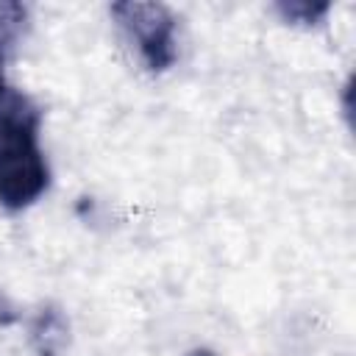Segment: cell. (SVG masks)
<instances>
[{
    "mask_svg": "<svg viewBox=\"0 0 356 356\" xmlns=\"http://www.w3.org/2000/svg\"><path fill=\"white\" fill-rule=\"evenodd\" d=\"M39 122L42 114L28 95L0 89V206L8 211L28 209L50 184Z\"/></svg>",
    "mask_w": 356,
    "mask_h": 356,
    "instance_id": "obj_1",
    "label": "cell"
},
{
    "mask_svg": "<svg viewBox=\"0 0 356 356\" xmlns=\"http://www.w3.org/2000/svg\"><path fill=\"white\" fill-rule=\"evenodd\" d=\"M111 14L125 28L131 42L136 44L145 67L150 72H164L172 67L178 50H175V17L161 3H139V0H122L111 6Z\"/></svg>",
    "mask_w": 356,
    "mask_h": 356,
    "instance_id": "obj_2",
    "label": "cell"
},
{
    "mask_svg": "<svg viewBox=\"0 0 356 356\" xmlns=\"http://www.w3.org/2000/svg\"><path fill=\"white\" fill-rule=\"evenodd\" d=\"M31 342L39 356H56L67 342V323L56 309H42L31 325Z\"/></svg>",
    "mask_w": 356,
    "mask_h": 356,
    "instance_id": "obj_3",
    "label": "cell"
},
{
    "mask_svg": "<svg viewBox=\"0 0 356 356\" xmlns=\"http://www.w3.org/2000/svg\"><path fill=\"white\" fill-rule=\"evenodd\" d=\"M25 6L22 3H14V0H0V89H6V81H3V64L14 47V42L19 39L22 28H25Z\"/></svg>",
    "mask_w": 356,
    "mask_h": 356,
    "instance_id": "obj_4",
    "label": "cell"
},
{
    "mask_svg": "<svg viewBox=\"0 0 356 356\" xmlns=\"http://www.w3.org/2000/svg\"><path fill=\"white\" fill-rule=\"evenodd\" d=\"M278 14L286 19V22H295V25H314L320 22L331 3L328 0H281L278 6Z\"/></svg>",
    "mask_w": 356,
    "mask_h": 356,
    "instance_id": "obj_5",
    "label": "cell"
},
{
    "mask_svg": "<svg viewBox=\"0 0 356 356\" xmlns=\"http://www.w3.org/2000/svg\"><path fill=\"white\" fill-rule=\"evenodd\" d=\"M186 356H214L211 350H192V353H186Z\"/></svg>",
    "mask_w": 356,
    "mask_h": 356,
    "instance_id": "obj_6",
    "label": "cell"
}]
</instances>
